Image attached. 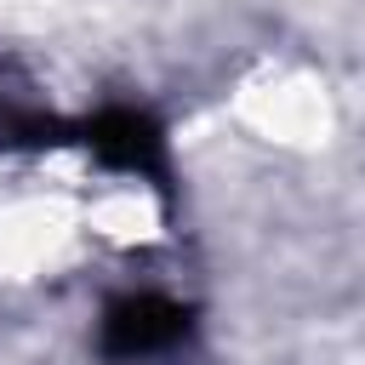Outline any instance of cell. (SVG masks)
<instances>
[{"mask_svg": "<svg viewBox=\"0 0 365 365\" xmlns=\"http://www.w3.org/2000/svg\"><path fill=\"white\" fill-rule=\"evenodd\" d=\"M86 143H91V154L108 160L114 171H137V177H154V171H160V131H154L143 114H131V108L103 114V120L86 131Z\"/></svg>", "mask_w": 365, "mask_h": 365, "instance_id": "2", "label": "cell"}, {"mask_svg": "<svg viewBox=\"0 0 365 365\" xmlns=\"http://www.w3.org/2000/svg\"><path fill=\"white\" fill-rule=\"evenodd\" d=\"M188 336V314L171 302V297H120L103 319V348L114 359H154V354H171L177 342Z\"/></svg>", "mask_w": 365, "mask_h": 365, "instance_id": "1", "label": "cell"}]
</instances>
